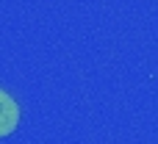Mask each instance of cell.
Returning <instances> with one entry per match:
<instances>
[{
  "label": "cell",
  "mask_w": 158,
  "mask_h": 144,
  "mask_svg": "<svg viewBox=\"0 0 158 144\" xmlns=\"http://www.w3.org/2000/svg\"><path fill=\"white\" fill-rule=\"evenodd\" d=\"M17 125H19V105L0 89V139L8 136Z\"/></svg>",
  "instance_id": "1"
}]
</instances>
